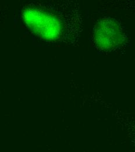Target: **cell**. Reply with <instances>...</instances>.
Listing matches in <instances>:
<instances>
[{"label":"cell","instance_id":"cell-2","mask_svg":"<svg viewBox=\"0 0 135 152\" xmlns=\"http://www.w3.org/2000/svg\"><path fill=\"white\" fill-rule=\"evenodd\" d=\"M94 39L100 49L108 50L122 45L124 40V35L121 27L116 20L105 18L97 23Z\"/></svg>","mask_w":135,"mask_h":152},{"label":"cell","instance_id":"cell-1","mask_svg":"<svg viewBox=\"0 0 135 152\" xmlns=\"http://www.w3.org/2000/svg\"><path fill=\"white\" fill-rule=\"evenodd\" d=\"M23 18L28 28L44 39L56 40L61 34V22L48 12L35 8H28L23 11Z\"/></svg>","mask_w":135,"mask_h":152}]
</instances>
